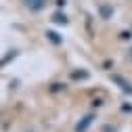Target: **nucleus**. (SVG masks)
I'll list each match as a JSON object with an SVG mask.
<instances>
[{
	"mask_svg": "<svg viewBox=\"0 0 132 132\" xmlns=\"http://www.w3.org/2000/svg\"><path fill=\"white\" fill-rule=\"evenodd\" d=\"M122 109H124V111H130V113H132V105H124Z\"/></svg>",
	"mask_w": 132,
	"mask_h": 132,
	"instance_id": "10",
	"label": "nucleus"
},
{
	"mask_svg": "<svg viewBox=\"0 0 132 132\" xmlns=\"http://www.w3.org/2000/svg\"><path fill=\"white\" fill-rule=\"evenodd\" d=\"M53 21H55V23H59V25H65V23H67V17H65L61 11H57V13L53 15Z\"/></svg>",
	"mask_w": 132,
	"mask_h": 132,
	"instance_id": "7",
	"label": "nucleus"
},
{
	"mask_svg": "<svg viewBox=\"0 0 132 132\" xmlns=\"http://www.w3.org/2000/svg\"><path fill=\"white\" fill-rule=\"evenodd\" d=\"M46 38H48V40H51L53 44H61V42H63V38H61V36L57 34V31H51V29H48V31H46Z\"/></svg>",
	"mask_w": 132,
	"mask_h": 132,
	"instance_id": "5",
	"label": "nucleus"
},
{
	"mask_svg": "<svg viewBox=\"0 0 132 132\" xmlns=\"http://www.w3.org/2000/svg\"><path fill=\"white\" fill-rule=\"evenodd\" d=\"M92 120H94V115H92V113H90V115H86V118L82 120V122H78L76 132H86V130H88V126L92 124Z\"/></svg>",
	"mask_w": 132,
	"mask_h": 132,
	"instance_id": "3",
	"label": "nucleus"
},
{
	"mask_svg": "<svg viewBox=\"0 0 132 132\" xmlns=\"http://www.w3.org/2000/svg\"><path fill=\"white\" fill-rule=\"evenodd\" d=\"M122 38L128 40V38H132V34H130V31H122Z\"/></svg>",
	"mask_w": 132,
	"mask_h": 132,
	"instance_id": "9",
	"label": "nucleus"
},
{
	"mask_svg": "<svg viewBox=\"0 0 132 132\" xmlns=\"http://www.w3.org/2000/svg\"><path fill=\"white\" fill-rule=\"evenodd\" d=\"M98 13H101L103 19H109L111 15H113V6H109V4H101V6H98Z\"/></svg>",
	"mask_w": 132,
	"mask_h": 132,
	"instance_id": "4",
	"label": "nucleus"
},
{
	"mask_svg": "<svg viewBox=\"0 0 132 132\" xmlns=\"http://www.w3.org/2000/svg\"><path fill=\"white\" fill-rule=\"evenodd\" d=\"M103 132H115L113 126H103Z\"/></svg>",
	"mask_w": 132,
	"mask_h": 132,
	"instance_id": "8",
	"label": "nucleus"
},
{
	"mask_svg": "<svg viewBox=\"0 0 132 132\" xmlns=\"http://www.w3.org/2000/svg\"><path fill=\"white\" fill-rule=\"evenodd\" d=\"M23 4H25L29 11L38 13V11H42V9L46 6V0H23Z\"/></svg>",
	"mask_w": 132,
	"mask_h": 132,
	"instance_id": "2",
	"label": "nucleus"
},
{
	"mask_svg": "<svg viewBox=\"0 0 132 132\" xmlns=\"http://www.w3.org/2000/svg\"><path fill=\"white\" fill-rule=\"evenodd\" d=\"M130 57H132V51H130Z\"/></svg>",
	"mask_w": 132,
	"mask_h": 132,
	"instance_id": "11",
	"label": "nucleus"
},
{
	"mask_svg": "<svg viewBox=\"0 0 132 132\" xmlns=\"http://www.w3.org/2000/svg\"><path fill=\"white\" fill-rule=\"evenodd\" d=\"M90 73L86 69H82V71H71V80H88Z\"/></svg>",
	"mask_w": 132,
	"mask_h": 132,
	"instance_id": "6",
	"label": "nucleus"
},
{
	"mask_svg": "<svg viewBox=\"0 0 132 132\" xmlns=\"http://www.w3.org/2000/svg\"><path fill=\"white\" fill-rule=\"evenodd\" d=\"M111 80H113V82H115V84H118L124 92H130V94H132V82H128L126 78H122V76H118V73H113Z\"/></svg>",
	"mask_w": 132,
	"mask_h": 132,
	"instance_id": "1",
	"label": "nucleus"
}]
</instances>
